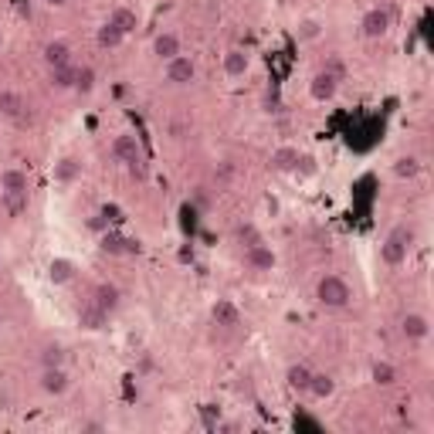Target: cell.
<instances>
[{"label":"cell","mask_w":434,"mask_h":434,"mask_svg":"<svg viewBox=\"0 0 434 434\" xmlns=\"http://www.w3.org/2000/svg\"><path fill=\"white\" fill-rule=\"evenodd\" d=\"M109 21L119 27V31H123L126 38L132 34V31H136V27H139V17H136V10H129V7H116V10L109 14Z\"/></svg>","instance_id":"24"},{"label":"cell","mask_w":434,"mask_h":434,"mask_svg":"<svg viewBox=\"0 0 434 434\" xmlns=\"http://www.w3.org/2000/svg\"><path fill=\"white\" fill-rule=\"evenodd\" d=\"M401 332H404V339H410V343H421V339H428L431 323H428V316H421V312H408V316L401 319Z\"/></svg>","instance_id":"10"},{"label":"cell","mask_w":434,"mask_h":434,"mask_svg":"<svg viewBox=\"0 0 434 434\" xmlns=\"http://www.w3.org/2000/svg\"><path fill=\"white\" fill-rule=\"evenodd\" d=\"M48 279L54 285H68V281L75 279V265L68 261V258H54L52 265H48Z\"/></svg>","instance_id":"20"},{"label":"cell","mask_w":434,"mask_h":434,"mask_svg":"<svg viewBox=\"0 0 434 434\" xmlns=\"http://www.w3.org/2000/svg\"><path fill=\"white\" fill-rule=\"evenodd\" d=\"M326 72H332V75L339 78V82H343V75H346V68H343V61H336V58H332V61H326Z\"/></svg>","instance_id":"35"},{"label":"cell","mask_w":434,"mask_h":434,"mask_svg":"<svg viewBox=\"0 0 434 434\" xmlns=\"http://www.w3.org/2000/svg\"><path fill=\"white\" fill-rule=\"evenodd\" d=\"M0 268H3V251H0Z\"/></svg>","instance_id":"38"},{"label":"cell","mask_w":434,"mask_h":434,"mask_svg":"<svg viewBox=\"0 0 434 434\" xmlns=\"http://www.w3.org/2000/svg\"><path fill=\"white\" fill-rule=\"evenodd\" d=\"M38 359H41V370H45V366H65L68 353H65V346H61V343H48V346H41Z\"/></svg>","instance_id":"26"},{"label":"cell","mask_w":434,"mask_h":434,"mask_svg":"<svg viewBox=\"0 0 434 434\" xmlns=\"http://www.w3.org/2000/svg\"><path fill=\"white\" fill-rule=\"evenodd\" d=\"M394 173H397L401 180L417 177V173H421V163H417V156H401V160L394 163Z\"/></svg>","instance_id":"31"},{"label":"cell","mask_w":434,"mask_h":434,"mask_svg":"<svg viewBox=\"0 0 434 434\" xmlns=\"http://www.w3.org/2000/svg\"><path fill=\"white\" fill-rule=\"evenodd\" d=\"M136 156H143L139 150V143H136V136H116V143H112V160H119V163H129V160H136Z\"/></svg>","instance_id":"16"},{"label":"cell","mask_w":434,"mask_h":434,"mask_svg":"<svg viewBox=\"0 0 434 434\" xmlns=\"http://www.w3.org/2000/svg\"><path fill=\"white\" fill-rule=\"evenodd\" d=\"M309 377H312V370H309L306 363H292L288 373H285V380H288V387H292L295 394H306L309 390Z\"/></svg>","instance_id":"21"},{"label":"cell","mask_w":434,"mask_h":434,"mask_svg":"<svg viewBox=\"0 0 434 434\" xmlns=\"http://www.w3.org/2000/svg\"><path fill=\"white\" fill-rule=\"evenodd\" d=\"M153 54L160 61H170V58H177L180 54V38L173 31H163V34H156L153 38Z\"/></svg>","instance_id":"14"},{"label":"cell","mask_w":434,"mask_h":434,"mask_svg":"<svg viewBox=\"0 0 434 434\" xmlns=\"http://www.w3.org/2000/svg\"><path fill=\"white\" fill-rule=\"evenodd\" d=\"M166 82L170 85H190L194 78H197V65H194V58H187V54H177V58H170L166 61Z\"/></svg>","instance_id":"5"},{"label":"cell","mask_w":434,"mask_h":434,"mask_svg":"<svg viewBox=\"0 0 434 434\" xmlns=\"http://www.w3.org/2000/svg\"><path fill=\"white\" fill-rule=\"evenodd\" d=\"M248 68H251V58L241 52V48H231V52L224 54V75L228 78H241Z\"/></svg>","instance_id":"18"},{"label":"cell","mask_w":434,"mask_h":434,"mask_svg":"<svg viewBox=\"0 0 434 434\" xmlns=\"http://www.w3.org/2000/svg\"><path fill=\"white\" fill-rule=\"evenodd\" d=\"M68 387H72V377H68L65 366H45V370H41V390H45V394L61 397Z\"/></svg>","instance_id":"6"},{"label":"cell","mask_w":434,"mask_h":434,"mask_svg":"<svg viewBox=\"0 0 434 434\" xmlns=\"http://www.w3.org/2000/svg\"><path fill=\"white\" fill-rule=\"evenodd\" d=\"M336 92H339V78L332 75V72H326V68H319L316 75L309 78V95L316 102H332Z\"/></svg>","instance_id":"3"},{"label":"cell","mask_w":434,"mask_h":434,"mask_svg":"<svg viewBox=\"0 0 434 434\" xmlns=\"http://www.w3.org/2000/svg\"><path fill=\"white\" fill-rule=\"evenodd\" d=\"M72 61V48L65 45V41H48L45 45V65L48 68H61V65H68Z\"/></svg>","instance_id":"19"},{"label":"cell","mask_w":434,"mask_h":434,"mask_svg":"<svg viewBox=\"0 0 434 434\" xmlns=\"http://www.w3.org/2000/svg\"><path fill=\"white\" fill-rule=\"evenodd\" d=\"M210 316H214V323H217V326H224V330L241 326V312H238V306H234L231 299H217L214 309H210Z\"/></svg>","instance_id":"12"},{"label":"cell","mask_w":434,"mask_h":434,"mask_svg":"<svg viewBox=\"0 0 434 434\" xmlns=\"http://www.w3.org/2000/svg\"><path fill=\"white\" fill-rule=\"evenodd\" d=\"M234 238H238L241 245H248V248H251V245H258V241H261V231H258L255 224H238Z\"/></svg>","instance_id":"33"},{"label":"cell","mask_w":434,"mask_h":434,"mask_svg":"<svg viewBox=\"0 0 434 434\" xmlns=\"http://www.w3.org/2000/svg\"><path fill=\"white\" fill-rule=\"evenodd\" d=\"M75 65H72V61H68V65H61V68H52V75H48V85H52V88H58V92H61V88H75Z\"/></svg>","instance_id":"22"},{"label":"cell","mask_w":434,"mask_h":434,"mask_svg":"<svg viewBox=\"0 0 434 434\" xmlns=\"http://www.w3.org/2000/svg\"><path fill=\"white\" fill-rule=\"evenodd\" d=\"M99 248H102L105 255H139V241H136V238L112 234V231L102 238V245H99Z\"/></svg>","instance_id":"11"},{"label":"cell","mask_w":434,"mask_h":434,"mask_svg":"<svg viewBox=\"0 0 434 434\" xmlns=\"http://www.w3.org/2000/svg\"><path fill=\"white\" fill-rule=\"evenodd\" d=\"M359 31H363V38H370V41L383 38V34L390 31V10H387V7H370V10L363 14V21H359Z\"/></svg>","instance_id":"4"},{"label":"cell","mask_w":434,"mask_h":434,"mask_svg":"<svg viewBox=\"0 0 434 434\" xmlns=\"http://www.w3.org/2000/svg\"><path fill=\"white\" fill-rule=\"evenodd\" d=\"M332 390H336V380H332L330 373H312V377H309V390H306V394L319 397V401H326V397H332Z\"/></svg>","instance_id":"23"},{"label":"cell","mask_w":434,"mask_h":434,"mask_svg":"<svg viewBox=\"0 0 434 434\" xmlns=\"http://www.w3.org/2000/svg\"><path fill=\"white\" fill-rule=\"evenodd\" d=\"M295 163H299V150H292V146H281L272 153V170H279V173L295 170Z\"/></svg>","instance_id":"25"},{"label":"cell","mask_w":434,"mask_h":434,"mask_svg":"<svg viewBox=\"0 0 434 434\" xmlns=\"http://www.w3.org/2000/svg\"><path fill=\"white\" fill-rule=\"evenodd\" d=\"M92 299H95L105 312H116V309H119V299H123V292H119L112 281H99V285L92 288Z\"/></svg>","instance_id":"15"},{"label":"cell","mask_w":434,"mask_h":434,"mask_svg":"<svg viewBox=\"0 0 434 434\" xmlns=\"http://www.w3.org/2000/svg\"><path fill=\"white\" fill-rule=\"evenodd\" d=\"M295 34H299V41H316V38L323 34V21H319V17H302V21L295 24Z\"/></svg>","instance_id":"30"},{"label":"cell","mask_w":434,"mask_h":434,"mask_svg":"<svg viewBox=\"0 0 434 434\" xmlns=\"http://www.w3.org/2000/svg\"><path fill=\"white\" fill-rule=\"evenodd\" d=\"M316 299L326 309H346L353 302V288L346 285V279H339V275H323L319 285H316Z\"/></svg>","instance_id":"1"},{"label":"cell","mask_w":434,"mask_h":434,"mask_svg":"<svg viewBox=\"0 0 434 434\" xmlns=\"http://www.w3.org/2000/svg\"><path fill=\"white\" fill-rule=\"evenodd\" d=\"M410 245H414V231H410L408 224H397V228L383 238L380 258L387 261V265H404V261H408Z\"/></svg>","instance_id":"2"},{"label":"cell","mask_w":434,"mask_h":434,"mask_svg":"<svg viewBox=\"0 0 434 434\" xmlns=\"http://www.w3.org/2000/svg\"><path fill=\"white\" fill-rule=\"evenodd\" d=\"M105 323H109V312H105L95 299H88L85 306L78 309V326H82V330L99 332V330H105Z\"/></svg>","instance_id":"8"},{"label":"cell","mask_w":434,"mask_h":434,"mask_svg":"<svg viewBox=\"0 0 434 434\" xmlns=\"http://www.w3.org/2000/svg\"><path fill=\"white\" fill-rule=\"evenodd\" d=\"M10 408V394L7 390H0V410H7Z\"/></svg>","instance_id":"36"},{"label":"cell","mask_w":434,"mask_h":434,"mask_svg":"<svg viewBox=\"0 0 434 434\" xmlns=\"http://www.w3.org/2000/svg\"><path fill=\"white\" fill-rule=\"evenodd\" d=\"M126 170H129V177H132V180H146V177H150V170H146V160H143V156L129 160Z\"/></svg>","instance_id":"34"},{"label":"cell","mask_w":434,"mask_h":434,"mask_svg":"<svg viewBox=\"0 0 434 434\" xmlns=\"http://www.w3.org/2000/svg\"><path fill=\"white\" fill-rule=\"evenodd\" d=\"M78 177H82V160L78 156H61L54 163V180L58 183H75Z\"/></svg>","instance_id":"17"},{"label":"cell","mask_w":434,"mask_h":434,"mask_svg":"<svg viewBox=\"0 0 434 434\" xmlns=\"http://www.w3.org/2000/svg\"><path fill=\"white\" fill-rule=\"evenodd\" d=\"M0 197H3V207L10 217H21L27 210V194H0Z\"/></svg>","instance_id":"32"},{"label":"cell","mask_w":434,"mask_h":434,"mask_svg":"<svg viewBox=\"0 0 434 434\" xmlns=\"http://www.w3.org/2000/svg\"><path fill=\"white\" fill-rule=\"evenodd\" d=\"M95 68H92V65H82V68H78L75 72V92L78 95H88V92H92V88H95Z\"/></svg>","instance_id":"29"},{"label":"cell","mask_w":434,"mask_h":434,"mask_svg":"<svg viewBox=\"0 0 434 434\" xmlns=\"http://www.w3.org/2000/svg\"><path fill=\"white\" fill-rule=\"evenodd\" d=\"M0 194H27V170L7 166L0 173Z\"/></svg>","instance_id":"13"},{"label":"cell","mask_w":434,"mask_h":434,"mask_svg":"<svg viewBox=\"0 0 434 434\" xmlns=\"http://www.w3.org/2000/svg\"><path fill=\"white\" fill-rule=\"evenodd\" d=\"M0 52H3V38H0Z\"/></svg>","instance_id":"39"},{"label":"cell","mask_w":434,"mask_h":434,"mask_svg":"<svg viewBox=\"0 0 434 434\" xmlns=\"http://www.w3.org/2000/svg\"><path fill=\"white\" fill-rule=\"evenodd\" d=\"M95 38H99V48H119V45L126 41V34L112 24V21H105V24L99 27V34H95Z\"/></svg>","instance_id":"27"},{"label":"cell","mask_w":434,"mask_h":434,"mask_svg":"<svg viewBox=\"0 0 434 434\" xmlns=\"http://www.w3.org/2000/svg\"><path fill=\"white\" fill-rule=\"evenodd\" d=\"M245 265H248L251 272H272V268H275V251H272L265 241H258L251 248H245Z\"/></svg>","instance_id":"9"},{"label":"cell","mask_w":434,"mask_h":434,"mask_svg":"<svg viewBox=\"0 0 434 434\" xmlns=\"http://www.w3.org/2000/svg\"><path fill=\"white\" fill-rule=\"evenodd\" d=\"M370 377H373L377 387H394V383H397V370H394L387 359H377V363H373V370H370Z\"/></svg>","instance_id":"28"},{"label":"cell","mask_w":434,"mask_h":434,"mask_svg":"<svg viewBox=\"0 0 434 434\" xmlns=\"http://www.w3.org/2000/svg\"><path fill=\"white\" fill-rule=\"evenodd\" d=\"M0 116L3 119H10V123H27L31 119V112H27V102L17 95V92H0Z\"/></svg>","instance_id":"7"},{"label":"cell","mask_w":434,"mask_h":434,"mask_svg":"<svg viewBox=\"0 0 434 434\" xmlns=\"http://www.w3.org/2000/svg\"><path fill=\"white\" fill-rule=\"evenodd\" d=\"M45 3H48V7H65L68 0H45Z\"/></svg>","instance_id":"37"},{"label":"cell","mask_w":434,"mask_h":434,"mask_svg":"<svg viewBox=\"0 0 434 434\" xmlns=\"http://www.w3.org/2000/svg\"><path fill=\"white\" fill-rule=\"evenodd\" d=\"M0 326H3V312H0Z\"/></svg>","instance_id":"40"}]
</instances>
